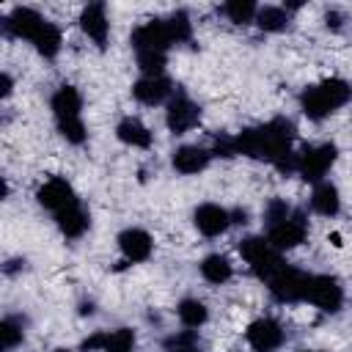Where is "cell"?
<instances>
[{
	"mask_svg": "<svg viewBox=\"0 0 352 352\" xmlns=\"http://www.w3.org/2000/svg\"><path fill=\"white\" fill-rule=\"evenodd\" d=\"M294 143V126L286 118H272L261 126L242 129L236 138H231L234 154H245L253 160H267L280 173L297 170V154L292 148Z\"/></svg>",
	"mask_w": 352,
	"mask_h": 352,
	"instance_id": "obj_1",
	"label": "cell"
},
{
	"mask_svg": "<svg viewBox=\"0 0 352 352\" xmlns=\"http://www.w3.org/2000/svg\"><path fill=\"white\" fill-rule=\"evenodd\" d=\"M349 99H352L349 82L341 80V77H330V80H322V82H316V85H308V88L300 94V107H302V113H305L311 121H322V118L330 116L333 110L344 107Z\"/></svg>",
	"mask_w": 352,
	"mask_h": 352,
	"instance_id": "obj_2",
	"label": "cell"
},
{
	"mask_svg": "<svg viewBox=\"0 0 352 352\" xmlns=\"http://www.w3.org/2000/svg\"><path fill=\"white\" fill-rule=\"evenodd\" d=\"M80 110H82V99H80L74 85H60L52 94V113H55V121H58V132L69 143H82L85 140V124L80 118Z\"/></svg>",
	"mask_w": 352,
	"mask_h": 352,
	"instance_id": "obj_3",
	"label": "cell"
},
{
	"mask_svg": "<svg viewBox=\"0 0 352 352\" xmlns=\"http://www.w3.org/2000/svg\"><path fill=\"white\" fill-rule=\"evenodd\" d=\"M239 253L242 258L250 264V270L261 278V280H270L280 267H283V258L280 253L264 239V236H248L239 242Z\"/></svg>",
	"mask_w": 352,
	"mask_h": 352,
	"instance_id": "obj_4",
	"label": "cell"
},
{
	"mask_svg": "<svg viewBox=\"0 0 352 352\" xmlns=\"http://www.w3.org/2000/svg\"><path fill=\"white\" fill-rule=\"evenodd\" d=\"M170 44H176V38L168 19H148L132 30V47L138 52H165Z\"/></svg>",
	"mask_w": 352,
	"mask_h": 352,
	"instance_id": "obj_5",
	"label": "cell"
},
{
	"mask_svg": "<svg viewBox=\"0 0 352 352\" xmlns=\"http://www.w3.org/2000/svg\"><path fill=\"white\" fill-rule=\"evenodd\" d=\"M302 300L316 305V308H322V311H327V314H336L341 308V302H344V289L330 275H308Z\"/></svg>",
	"mask_w": 352,
	"mask_h": 352,
	"instance_id": "obj_6",
	"label": "cell"
},
{
	"mask_svg": "<svg viewBox=\"0 0 352 352\" xmlns=\"http://www.w3.org/2000/svg\"><path fill=\"white\" fill-rule=\"evenodd\" d=\"M336 146L333 143H319V146H308L302 154H297V170L305 182H322V176L333 168L336 162Z\"/></svg>",
	"mask_w": 352,
	"mask_h": 352,
	"instance_id": "obj_7",
	"label": "cell"
},
{
	"mask_svg": "<svg viewBox=\"0 0 352 352\" xmlns=\"http://www.w3.org/2000/svg\"><path fill=\"white\" fill-rule=\"evenodd\" d=\"M267 283H270V292L275 294V300H280V302H300L305 297L308 275L294 270V267H289V264H283Z\"/></svg>",
	"mask_w": 352,
	"mask_h": 352,
	"instance_id": "obj_8",
	"label": "cell"
},
{
	"mask_svg": "<svg viewBox=\"0 0 352 352\" xmlns=\"http://www.w3.org/2000/svg\"><path fill=\"white\" fill-rule=\"evenodd\" d=\"M36 198H38V204H41L44 209H50L52 214H60V212H66V209H72V206L80 204L77 195H74V190H72V184H69L66 179H60V176L47 179V182L38 187Z\"/></svg>",
	"mask_w": 352,
	"mask_h": 352,
	"instance_id": "obj_9",
	"label": "cell"
},
{
	"mask_svg": "<svg viewBox=\"0 0 352 352\" xmlns=\"http://www.w3.org/2000/svg\"><path fill=\"white\" fill-rule=\"evenodd\" d=\"M201 121V110L198 104L187 96V94H173L170 102H168V113H165V124L170 132L182 135L187 129H192L195 124Z\"/></svg>",
	"mask_w": 352,
	"mask_h": 352,
	"instance_id": "obj_10",
	"label": "cell"
},
{
	"mask_svg": "<svg viewBox=\"0 0 352 352\" xmlns=\"http://www.w3.org/2000/svg\"><path fill=\"white\" fill-rule=\"evenodd\" d=\"M305 220H302V214L300 212H292L283 223H278V226H272L270 228V234H267V242L280 253V250H292V248H297V245H302V239H305Z\"/></svg>",
	"mask_w": 352,
	"mask_h": 352,
	"instance_id": "obj_11",
	"label": "cell"
},
{
	"mask_svg": "<svg viewBox=\"0 0 352 352\" xmlns=\"http://www.w3.org/2000/svg\"><path fill=\"white\" fill-rule=\"evenodd\" d=\"M248 341L256 352H275L280 344H283V327L270 319V316H261L256 322H250L248 327Z\"/></svg>",
	"mask_w": 352,
	"mask_h": 352,
	"instance_id": "obj_12",
	"label": "cell"
},
{
	"mask_svg": "<svg viewBox=\"0 0 352 352\" xmlns=\"http://www.w3.org/2000/svg\"><path fill=\"white\" fill-rule=\"evenodd\" d=\"M3 25H6V30L11 33V36H16V38H28V41H33L36 36H38V30L47 25V19L38 14V11H33V8H14L6 19H3Z\"/></svg>",
	"mask_w": 352,
	"mask_h": 352,
	"instance_id": "obj_13",
	"label": "cell"
},
{
	"mask_svg": "<svg viewBox=\"0 0 352 352\" xmlns=\"http://www.w3.org/2000/svg\"><path fill=\"white\" fill-rule=\"evenodd\" d=\"M195 220V228L204 234V236H220L228 226H231V212L217 206V204H201L192 214Z\"/></svg>",
	"mask_w": 352,
	"mask_h": 352,
	"instance_id": "obj_14",
	"label": "cell"
},
{
	"mask_svg": "<svg viewBox=\"0 0 352 352\" xmlns=\"http://www.w3.org/2000/svg\"><path fill=\"white\" fill-rule=\"evenodd\" d=\"M80 28L85 30V36L96 47H104L107 44V33H110V22H107V14H104V6L102 3L85 6L82 14H80Z\"/></svg>",
	"mask_w": 352,
	"mask_h": 352,
	"instance_id": "obj_15",
	"label": "cell"
},
{
	"mask_svg": "<svg viewBox=\"0 0 352 352\" xmlns=\"http://www.w3.org/2000/svg\"><path fill=\"white\" fill-rule=\"evenodd\" d=\"M132 94L140 104H160L173 94V85L165 74H154V77H140L132 85Z\"/></svg>",
	"mask_w": 352,
	"mask_h": 352,
	"instance_id": "obj_16",
	"label": "cell"
},
{
	"mask_svg": "<svg viewBox=\"0 0 352 352\" xmlns=\"http://www.w3.org/2000/svg\"><path fill=\"white\" fill-rule=\"evenodd\" d=\"M151 236L143 231V228H126V231H121V236H118V248H121V253H124V258L126 261H132V264H138V261H146L148 256H151Z\"/></svg>",
	"mask_w": 352,
	"mask_h": 352,
	"instance_id": "obj_17",
	"label": "cell"
},
{
	"mask_svg": "<svg viewBox=\"0 0 352 352\" xmlns=\"http://www.w3.org/2000/svg\"><path fill=\"white\" fill-rule=\"evenodd\" d=\"M135 346V333L121 327L113 333H96L82 341V349H102V352H132Z\"/></svg>",
	"mask_w": 352,
	"mask_h": 352,
	"instance_id": "obj_18",
	"label": "cell"
},
{
	"mask_svg": "<svg viewBox=\"0 0 352 352\" xmlns=\"http://www.w3.org/2000/svg\"><path fill=\"white\" fill-rule=\"evenodd\" d=\"M209 160H212V151H206L201 146H179L173 151V168L179 173H187V176L204 170L209 165Z\"/></svg>",
	"mask_w": 352,
	"mask_h": 352,
	"instance_id": "obj_19",
	"label": "cell"
},
{
	"mask_svg": "<svg viewBox=\"0 0 352 352\" xmlns=\"http://www.w3.org/2000/svg\"><path fill=\"white\" fill-rule=\"evenodd\" d=\"M116 135H118V140L121 143H126V146H132V148H148L151 146V132L146 129V124L143 121H138V118H124L118 126H116Z\"/></svg>",
	"mask_w": 352,
	"mask_h": 352,
	"instance_id": "obj_20",
	"label": "cell"
},
{
	"mask_svg": "<svg viewBox=\"0 0 352 352\" xmlns=\"http://www.w3.org/2000/svg\"><path fill=\"white\" fill-rule=\"evenodd\" d=\"M311 206H314L319 214H324V217H333V214H338V209H341V198H338V190H336V184H330V182H319V184L314 187V195H311Z\"/></svg>",
	"mask_w": 352,
	"mask_h": 352,
	"instance_id": "obj_21",
	"label": "cell"
},
{
	"mask_svg": "<svg viewBox=\"0 0 352 352\" xmlns=\"http://www.w3.org/2000/svg\"><path fill=\"white\" fill-rule=\"evenodd\" d=\"M55 223H58V228L66 234V236H72V239H77V236H82L85 234V228H88V212L77 204V206H72V209H66V212H60V214H55Z\"/></svg>",
	"mask_w": 352,
	"mask_h": 352,
	"instance_id": "obj_22",
	"label": "cell"
},
{
	"mask_svg": "<svg viewBox=\"0 0 352 352\" xmlns=\"http://www.w3.org/2000/svg\"><path fill=\"white\" fill-rule=\"evenodd\" d=\"M231 261L226 258V256H220V253H212V256H206L204 261H201V275L209 280V283H226L228 278H231Z\"/></svg>",
	"mask_w": 352,
	"mask_h": 352,
	"instance_id": "obj_23",
	"label": "cell"
},
{
	"mask_svg": "<svg viewBox=\"0 0 352 352\" xmlns=\"http://www.w3.org/2000/svg\"><path fill=\"white\" fill-rule=\"evenodd\" d=\"M30 44L38 50V55H44V58H55V55H58V50H60V30H58L52 22H47Z\"/></svg>",
	"mask_w": 352,
	"mask_h": 352,
	"instance_id": "obj_24",
	"label": "cell"
},
{
	"mask_svg": "<svg viewBox=\"0 0 352 352\" xmlns=\"http://www.w3.org/2000/svg\"><path fill=\"white\" fill-rule=\"evenodd\" d=\"M176 311H179V319H182V324H184V327H201V324L206 322V316H209L206 305H204L201 300H195V297L182 300Z\"/></svg>",
	"mask_w": 352,
	"mask_h": 352,
	"instance_id": "obj_25",
	"label": "cell"
},
{
	"mask_svg": "<svg viewBox=\"0 0 352 352\" xmlns=\"http://www.w3.org/2000/svg\"><path fill=\"white\" fill-rule=\"evenodd\" d=\"M256 25L261 30H267V33H278V30H283L289 25V14L283 8H278V6H264L256 14Z\"/></svg>",
	"mask_w": 352,
	"mask_h": 352,
	"instance_id": "obj_26",
	"label": "cell"
},
{
	"mask_svg": "<svg viewBox=\"0 0 352 352\" xmlns=\"http://www.w3.org/2000/svg\"><path fill=\"white\" fill-rule=\"evenodd\" d=\"M223 14H226L234 25H248V22L256 19L258 8H256L250 0H228V3L223 6Z\"/></svg>",
	"mask_w": 352,
	"mask_h": 352,
	"instance_id": "obj_27",
	"label": "cell"
},
{
	"mask_svg": "<svg viewBox=\"0 0 352 352\" xmlns=\"http://www.w3.org/2000/svg\"><path fill=\"white\" fill-rule=\"evenodd\" d=\"M138 66L143 69V77L162 74V69H165V52H138Z\"/></svg>",
	"mask_w": 352,
	"mask_h": 352,
	"instance_id": "obj_28",
	"label": "cell"
},
{
	"mask_svg": "<svg viewBox=\"0 0 352 352\" xmlns=\"http://www.w3.org/2000/svg\"><path fill=\"white\" fill-rule=\"evenodd\" d=\"M0 336H3V346H6V349H14V346L22 341V322L6 316V319L0 322Z\"/></svg>",
	"mask_w": 352,
	"mask_h": 352,
	"instance_id": "obj_29",
	"label": "cell"
},
{
	"mask_svg": "<svg viewBox=\"0 0 352 352\" xmlns=\"http://www.w3.org/2000/svg\"><path fill=\"white\" fill-rule=\"evenodd\" d=\"M289 214H292V209H289V204L280 201V198H272V201L267 204V209H264V220H267L270 228L278 226V223H283Z\"/></svg>",
	"mask_w": 352,
	"mask_h": 352,
	"instance_id": "obj_30",
	"label": "cell"
},
{
	"mask_svg": "<svg viewBox=\"0 0 352 352\" xmlns=\"http://www.w3.org/2000/svg\"><path fill=\"white\" fill-rule=\"evenodd\" d=\"M168 22H170V30H173V38H176V44L190 38V30H192V25H190V16H187L184 11H176L173 16H168Z\"/></svg>",
	"mask_w": 352,
	"mask_h": 352,
	"instance_id": "obj_31",
	"label": "cell"
},
{
	"mask_svg": "<svg viewBox=\"0 0 352 352\" xmlns=\"http://www.w3.org/2000/svg\"><path fill=\"white\" fill-rule=\"evenodd\" d=\"M168 349H170V352H198V346H195V333L187 330V333L170 336V338H168Z\"/></svg>",
	"mask_w": 352,
	"mask_h": 352,
	"instance_id": "obj_32",
	"label": "cell"
},
{
	"mask_svg": "<svg viewBox=\"0 0 352 352\" xmlns=\"http://www.w3.org/2000/svg\"><path fill=\"white\" fill-rule=\"evenodd\" d=\"M327 28H341V14L338 11H327Z\"/></svg>",
	"mask_w": 352,
	"mask_h": 352,
	"instance_id": "obj_33",
	"label": "cell"
},
{
	"mask_svg": "<svg viewBox=\"0 0 352 352\" xmlns=\"http://www.w3.org/2000/svg\"><path fill=\"white\" fill-rule=\"evenodd\" d=\"M8 94H11V77L3 74V96H8Z\"/></svg>",
	"mask_w": 352,
	"mask_h": 352,
	"instance_id": "obj_34",
	"label": "cell"
},
{
	"mask_svg": "<svg viewBox=\"0 0 352 352\" xmlns=\"http://www.w3.org/2000/svg\"><path fill=\"white\" fill-rule=\"evenodd\" d=\"M55 352H69V349H55Z\"/></svg>",
	"mask_w": 352,
	"mask_h": 352,
	"instance_id": "obj_35",
	"label": "cell"
},
{
	"mask_svg": "<svg viewBox=\"0 0 352 352\" xmlns=\"http://www.w3.org/2000/svg\"><path fill=\"white\" fill-rule=\"evenodd\" d=\"M305 352H308V349H305Z\"/></svg>",
	"mask_w": 352,
	"mask_h": 352,
	"instance_id": "obj_36",
	"label": "cell"
}]
</instances>
